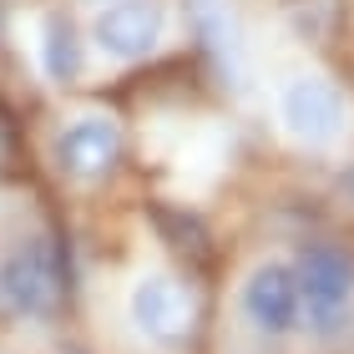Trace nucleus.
Wrapping results in <instances>:
<instances>
[{
	"label": "nucleus",
	"instance_id": "nucleus-1",
	"mask_svg": "<svg viewBox=\"0 0 354 354\" xmlns=\"http://www.w3.org/2000/svg\"><path fill=\"white\" fill-rule=\"evenodd\" d=\"M71 294L66 259L51 238H26L0 259V324H36L51 319Z\"/></svg>",
	"mask_w": 354,
	"mask_h": 354
},
{
	"label": "nucleus",
	"instance_id": "nucleus-2",
	"mask_svg": "<svg viewBox=\"0 0 354 354\" xmlns=\"http://www.w3.org/2000/svg\"><path fill=\"white\" fill-rule=\"evenodd\" d=\"M299 279V324L314 339H339L354 319V253L339 243H309L294 263Z\"/></svg>",
	"mask_w": 354,
	"mask_h": 354
},
{
	"label": "nucleus",
	"instance_id": "nucleus-3",
	"mask_svg": "<svg viewBox=\"0 0 354 354\" xmlns=\"http://www.w3.org/2000/svg\"><path fill=\"white\" fill-rule=\"evenodd\" d=\"M279 122L283 132L309 152L339 147V137L349 132V102L329 76H288L279 91Z\"/></svg>",
	"mask_w": 354,
	"mask_h": 354
},
{
	"label": "nucleus",
	"instance_id": "nucleus-4",
	"mask_svg": "<svg viewBox=\"0 0 354 354\" xmlns=\"http://www.w3.org/2000/svg\"><path fill=\"white\" fill-rule=\"evenodd\" d=\"M127 309H132V324L162 349L187 344L192 329H198V299H192V288L183 279H172V273H142L132 283Z\"/></svg>",
	"mask_w": 354,
	"mask_h": 354
},
{
	"label": "nucleus",
	"instance_id": "nucleus-5",
	"mask_svg": "<svg viewBox=\"0 0 354 354\" xmlns=\"http://www.w3.org/2000/svg\"><path fill=\"white\" fill-rule=\"evenodd\" d=\"M122 127L106 111H82L56 132V167L76 183H102L122 162Z\"/></svg>",
	"mask_w": 354,
	"mask_h": 354
},
{
	"label": "nucleus",
	"instance_id": "nucleus-6",
	"mask_svg": "<svg viewBox=\"0 0 354 354\" xmlns=\"http://www.w3.org/2000/svg\"><path fill=\"white\" fill-rule=\"evenodd\" d=\"M167 30L162 0H106L91 21V41L111 61H147Z\"/></svg>",
	"mask_w": 354,
	"mask_h": 354
},
{
	"label": "nucleus",
	"instance_id": "nucleus-7",
	"mask_svg": "<svg viewBox=\"0 0 354 354\" xmlns=\"http://www.w3.org/2000/svg\"><path fill=\"white\" fill-rule=\"evenodd\" d=\"M243 319L263 339H288L299 329V279L294 263H259L243 283Z\"/></svg>",
	"mask_w": 354,
	"mask_h": 354
},
{
	"label": "nucleus",
	"instance_id": "nucleus-8",
	"mask_svg": "<svg viewBox=\"0 0 354 354\" xmlns=\"http://www.w3.org/2000/svg\"><path fill=\"white\" fill-rule=\"evenodd\" d=\"M41 61H46V76L61 86L76 82V71H82V41H76V26L61 10L41 21Z\"/></svg>",
	"mask_w": 354,
	"mask_h": 354
},
{
	"label": "nucleus",
	"instance_id": "nucleus-9",
	"mask_svg": "<svg viewBox=\"0 0 354 354\" xmlns=\"http://www.w3.org/2000/svg\"><path fill=\"white\" fill-rule=\"evenodd\" d=\"M10 157H15V127H10L6 111H0V167H10Z\"/></svg>",
	"mask_w": 354,
	"mask_h": 354
},
{
	"label": "nucleus",
	"instance_id": "nucleus-10",
	"mask_svg": "<svg viewBox=\"0 0 354 354\" xmlns=\"http://www.w3.org/2000/svg\"><path fill=\"white\" fill-rule=\"evenodd\" d=\"M82 6H106V0H82Z\"/></svg>",
	"mask_w": 354,
	"mask_h": 354
},
{
	"label": "nucleus",
	"instance_id": "nucleus-11",
	"mask_svg": "<svg viewBox=\"0 0 354 354\" xmlns=\"http://www.w3.org/2000/svg\"><path fill=\"white\" fill-rule=\"evenodd\" d=\"M349 187H354V183H349Z\"/></svg>",
	"mask_w": 354,
	"mask_h": 354
}]
</instances>
